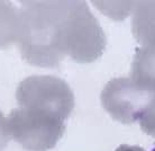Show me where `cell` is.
Masks as SVG:
<instances>
[{
	"mask_svg": "<svg viewBox=\"0 0 155 151\" xmlns=\"http://www.w3.org/2000/svg\"><path fill=\"white\" fill-rule=\"evenodd\" d=\"M70 1H21L17 45L31 66L55 68L66 58V19Z\"/></svg>",
	"mask_w": 155,
	"mask_h": 151,
	"instance_id": "1",
	"label": "cell"
},
{
	"mask_svg": "<svg viewBox=\"0 0 155 151\" xmlns=\"http://www.w3.org/2000/svg\"><path fill=\"white\" fill-rule=\"evenodd\" d=\"M18 107L41 112L65 121L74 108V95L63 79L54 76H29L16 89Z\"/></svg>",
	"mask_w": 155,
	"mask_h": 151,
	"instance_id": "2",
	"label": "cell"
},
{
	"mask_svg": "<svg viewBox=\"0 0 155 151\" xmlns=\"http://www.w3.org/2000/svg\"><path fill=\"white\" fill-rule=\"evenodd\" d=\"M107 39L85 1H70L66 19L65 54L78 63H91L102 55Z\"/></svg>",
	"mask_w": 155,
	"mask_h": 151,
	"instance_id": "3",
	"label": "cell"
},
{
	"mask_svg": "<svg viewBox=\"0 0 155 151\" xmlns=\"http://www.w3.org/2000/svg\"><path fill=\"white\" fill-rule=\"evenodd\" d=\"M10 136L27 151H48L65 131L64 121L31 109L17 107L7 117Z\"/></svg>",
	"mask_w": 155,
	"mask_h": 151,
	"instance_id": "4",
	"label": "cell"
},
{
	"mask_svg": "<svg viewBox=\"0 0 155 151\" xmlns=\"http://www.w3.org/2000/svg\"><path fill=\"white\" fill-rule=\"evenodd\" d=\"M142 84L133 78L119 77L110 79L101 91L102 107L114 120L129 124L142 114L144 95Z\"/></svg>",
	"mask_w": 155,
	"mask_h": 151,
	"instance_id": "5",
	"label": "cell"
},
{
	"mask_svg": "<svg viewBox=\"0 0 155 151\" xmlns=\"http://www.w3.org/2000/svg\"><path fill=\"white\" fill-rule=\"evenodd\" d=\"M19 35V8L9 1L0 0V49H7L17 44Z\"/></svg>",
	"mask_w": 155,
	"mask_h": 151,
	"instance_id": "6",
	"label": "cell"
},
{
	"mask_svg": "<svg viewBox=\"0 0 155 151\" xmlns=\"http://www.w3.org/2000/svg\"><path fill=\"white\" fill-rule=\"evenodd\" d=\"M93 4H96V7L99 8L105 15L110 16L114 19H121V16L124 17V15L121 14L123 9L127 8V5L129 2H121V1H117V2H115V1H111V2L110 1H108V2L107 1H104V2L99 1V2H97V1H93Z\"/></svg>",
	"mask_w": 155,
	"mask_h": 151,
	"instance_id": "7",
	"label": "cell"
},
{
	"mask_svg": "<svg viewBox=\"0 0 155 151\" xmlns=\"http://www.w3.org/2000/svg\"><path fill=\"white\" fill-rule=\"evenodd\" d=\"M10 139L12 136H10L9 126H8V120L4 115V113L0 111V151L5 150Z\"/></svg>",
	"mask_w": 155,
	"mask_h": 151,
	"instance_id": "8",
	"label": "cell"
}]
</instances>
